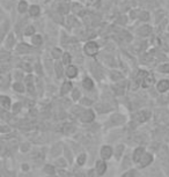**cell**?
<instances>
[{
    "label": "cell",
    "instance_id": "cell-1",
    "mask_svg": "<svg viewBox=\"0 0 169 177\" xmlns=\"http://www.w3.org/2000/svg\"><path fill=\"white\" fill-rule=\"evenodd\" d=\"M85 52L88 56H95L99 52V46L95 42H88L85 45Z\"/></svg>",
    "mask_w": 169,
    "mask_h": 177
},
{
    "label": "cell",
    "instance_id": "cell-2",
    "mask_svg": "<svg viewBox=\"0 0 169 177\" xmlns=\"http://www.w3.org/2000/svg\"><path fill=\"white\" fill-rule=\"evenodd\" d=\"M152 162H153V156H152V154L145 153L144 156L141 158V160L138 162V166H139V168H146V167L150 166Z\"/></svg>",
    "mask_w": 169,
    "mask_h": 177
},
{
    "label": "cell",
    "instance_id": "cell-3",
    "mask_svg": "<svg viewBox=\"0 0 169 177\" xmlns=\"http://www.w3.org/2000/svg\"><path fill=\"white\" fill-rule=\"evenodd\" d=\"M100 154H101V158L103 160H109L111 156H112V154H114V149L111 148L110 146H103L101 148Z\"/></svg>",
    "mask_w": 169,
    "mask_h": 177
},
{
    "label": "cell",
    "instance_id": "cell-4",
    "mask_svg": "<svg viewBox=\"0 0 169 177\" xmlns=\"http://www.w3.org/2000/svg\"><path fill=\"white\" fill-rule=\"evenodd\" d=\"M95 118V114L93 112V110H86L81 114V122L82 123H90L93 122Z\"/></svg>",
    "mask_w": 169,
    "mask_h": 177
},
{
    "label": "cell",
    "instance_id": "cell-5",
    "mask_svg": "<svg viewBox=\"0 0 169 177\" xmlns=\"http://www.w3.org/2000/svg\"><path fill=\"white\" fill-rule=\"evenodd\" d=\"M95 172L99 176H102L104 175L105 172H107V165H105L104 161H97L96 162V167H95Z\"/></svg>",
    "mask_w": 169,
    "mask_h": 177
},
{
    "label": "cell",
    "instance_id": "cell-6",
    "mask_svg": "<svg viewBox=\"0 0 169 177\" xmlns=\"http://www.w3.org/2000/svg\"><path fill=\"white\" fill-rule=\"evenodd\" d=\"M145 154V148L144 147H138V148H136V150L133 152V156H132V159H133L134 162H139L141 160V158L144 156Z\"/></svg>",
    "mask_w": 169,
    "mask_h": 177
},
{
    "label": "cell",
    "instance_id": "cell-7",
    "mask_svg": "<svg viewBox=\"0 0 169 177\" xmlns=\"http://www.w3.org/2000/svg\"><path fill=\"white\" fill-rule=\"evenodd\" d=\"M150 118V112L148 111H139L138 114L136 115V120L138 123H145L146 120Z\"/></svg>",
    "mask_w": 169,
    "mask_h": 177
},
{
    "label": "cell",
    "instance_id": "cell-8",
    "mask_svg": "<svg viewBox=\"0 0 169 177\" xmlns=\"http://www.w3.org/2000/svg\"><path fill=\"white\" fill-rule=\"evenodd\" d=\"M157 91L160 93H166L169 89V81L168 80H161L157 83Z\"/></svg>",
    "mask_w": 169,
    "mask_h": 177
},
{
    "label": "cell",
    "instance_id": "cell-9",
    "mask_svg": "<svg viewBox=\"0 0 169 177\" xmlns=\"http://www.w3.org/2000/svg\"><path fill=\"white\" fill-rule=\"evenodd\" d=\"M0 102H1V107H2V109H6V110H8V109L11 108V100H9V97L7 96H1V98H0Z\"/></svg>",
    "mask_w": 169,
    "mask_h": 177
},
{
    "label": "cell",
    "instance_id": "cell-10",
    "mask_svg": "<svg viewBox=\"0 0 169 177\" xmlns=\"http://www.w3.org/2000/svg\"><path fill=\"white\" fill-rule=\"evenodd\" d=\"M76 74H78V69H76V66H69L67 69H66V75L69 76V78H76Z\"/></svg>",
    "mask_w": 169,
    "mask_h": 177
},
{
    "label": "cell",
    "instance_id": "cell-11",
    "mask_svg": "<svg viewBox=\"0 0 169 177\" xmlns=\"http://www.w3.org/2000/svg\"><path fill=\"white\" fill-rule=\"evenodd\" d=\"M82 86L85 89H87V90H90V89H93L94 87V82L93 80L90 79V78H85L83 81H82Z\"/></svg>",
    "mask_w": 169,
    "mask_h": 177
},
{
    "label": "cell",
    "instance_id": "cell-12",
    "mask_svg": "<svg viewBox=\"0 0 169 177\" xmlns=\"http://www.w3.org/2000/svg\"><path fill=\"white\" fill-rule=\"evenodd\" d=\"M151 27L150 26H143V27H140L138 29V34L140 36H148V35L151 34Z\"/></svg>",
    "mask_w": 169,
    "mask_h": 177
},
{
    "label": "cell",
    "instance_id": "cell-13",
    "mask_svg": "<svg viewBox=\"0 0 169 177\" xmlns=\"http://www.w3.org/2000/svg\"><path fill=\"white\" fill-rule=\"evenodd\" d=\"M154 83V78L152 76V75L147 74L144 81H143V87H145V88H148V87H151L152 85Z\"/></svg>",
    "mask_w": 169,
    "mask_h": 177
},
{
    "label": "cell",
    "instance_id": "cell-14",
    "mask_svg": "<svg viewBox=\"0 0 169 177\" xmlns=\"http://www.w3.org/2000/svg\"><path fill=\"white\" fill-rule=\"evenodd\" d=\"M71 89H72V83H71V82H64L63 86H62V89H60V93H62V95H65V94H67Z\"/></svg>",
    "mask_w": 169,
    "mask_h": 177
},
{
    "label": "cell",
    "instance_id": "cell-15",
    "mask_svg": "<svg viewBox=\"0 0 169 177\" xmlns=\"http://www.w3.org/2000/svg\"><path fill=\"white\" fill-rule=\"evenodd\" d=\"M147 74L148 73H146L145 71H139V73L137 74V83L138 85H143V81H144V79H145L146 76H147Z\"/></svg>",
    "mask_w": 169,
    "mask_h": 177
},
{
    "label": "cell",
    "instance_id": "cell-16",
    "mask_svg": "<svg viewBox=\"0 0 169 177\" xmlns=\"http://www.w3.org/2000/svg\"><path fill=\"white\" fill-rule=\"evenodd\" d=\"M40 12H41V9H40V7L37 5H33L29 8V14L31 16H38L40 15Z\"/></svg>",
    "mask_w": 169,
    "mask_h": 177
},
{
    "label": "cell",
    "instance_id": "cell-17",
    "mask_svg": "<svg viewBox=\"0 0 169 177\" xmlns=\"http://www.w3.org/2000/svg\"><path fill=\"white\" fill-rule=\"evenodd\" d=\"M44 172H47L48 175H55L56 174V168L51 165H47L44 167Z\"/></svg>",
    "mask_w": 169,
    "mask_h": 177
},
{
    "label": "cell",
    "instance_id": "cell-18",
    "mask_svg": "<svg viewBox=\"0 0 169 177\" xmlns=\"http://www.w3.org/2000/svg\"><path fill=\"white\" fill-rule=\"evenodd\" d=\"M86 159H87L86 154L82 153V154H80L79 156H78V159H76V163H78L79 166H83V165L86 163Z\"/></svg>",
    "mask_w": 169,
    "mask_h": 177
},
{
    "label": "cell",
    "instance_id": "cell-19",
    "mask_svg": "<svg viewBox=\"0 0 169 177\" xmlns=\"http://www.w3.org/2000/svg\"><path fill=\"white\" fill-rule=\"evenodd\" d=\"M27 8H28V4H27L26 1H20V2H19L18 9L20 13H24V12L27 11Z\"/></svg>",
    "mask_w": 169,
    "mask_h": 177
},
{
    "label": "cell",
    "instance_id": "cell-20",
    "mask_svg": "<svg viewBox=\"0 0 169 177\" xmlns=\"http://www.w3.org/2000/svg\"><path fill=\"white\" fill-rule=\"evenodd\" d=\"M13 89H14L15 91H19V93H23L24 87L22 83H20V82H15V83L13 85Z\"/></svg>",
    "mask_w": 169,
    "mask_h": 177
},
{
    "label": "cell",
    "instance_id": "cell-21",
    "mask_svg": "<svg viewBox=\"0 0 169 177\" xmlns=\"http://www.w3.org/2000/svg\"><path fill=\"white\" fill-rule=\"evenodd\" d=\"M30 51V48L28 45H26V44H20L18 46V52L20 53H23V52H29Z\"/></svg>",
    "mask_w": 169,
    "mask_h": 177
},
{
    "label": "cell",
    "instance_id": "cell-22",
    "mask_svg": "<svg viewBox=\"0 0 169 177\" xmlns=\"http://www.w3.org/2000/svg\"><path fill=\"white\" fill-rule=\"evenodd\" d=\"M33 44H34V45H41L42 44V37L40 35L33 37Z\"/></svg>",
    "mask_w": 169,
    "mask_h": 177
},
{
    "label": "cell",
    "instance_id": "cell-23",
    "mask_svg": "<svg viewBox=\"0 0 169 177\" xmlns=\"http://www.w3.org/2000/svg\"><path fill=\"white\" fill-rule=\"evenodd\" d=\"M123 75L121 74V73H118V72H111V79L112 80H119V79H122Z\"/></svg>",
    "mask_w": 169,
    "mask_h": 177
},
{
    "label": "cell",
    "instance_id": "cell-24",
    "mask_svg": "<svg viewBox=\"0 0 169 177\" xmlns=\"http://www.w3.org/2000/svg\"><path fill=\"white\" fill-rule=\"evenodd\" d=\"M63 63L65 64V65H67V64H70L71 63V56H70V53H64L63 55Z\"/></svg>",
    "mask_w": 169,
    "mask_h": 177
},
{
    "label": "cell",
    "instance_id": "cell-25",
    "mask_svg": "<svg viewBox=\"0 0 169 177\" xmlns=\"http://www.w3.org/2000/svg\"><path fill=\"white\" fill-rule=\"evenodd\" d=\"M123 150H124V146H123V145L117 146V149H116V158H117V159H119V156L122 155Z\"/></svg>",
    "mask_w": 169,
    "mask_h": 177
},
{
    "label": "cell",
    "instance_id": "cell-26",
    "mask_svg": "<svg viewBox=\"0 0 169 177\" xmlns=\"http://www.w3.org/2000/svg\"><path fill=\"white\" fill-rule=\"evenodd\" d=\"M136 176V170H133V169H131V170H129V172H126L124 175H122L121 177H134Z\"/></svg>",
    "mask_w": 169,
    "mask_h": 177
},
{
    "label": "cell",
    "instance_id": "cell-27",
    "mask_svg": "<svg viewBox=\"0 0 169 177\" xmlns=\"http://www.w3.org/2000/svg\"><path fill=\"white\" fill-rule=\"evenodd\" d=\"M148 17H150V14H148L147 12H141V13L139 14L140 20H144V21H146V20H148Z\"/></svg>",
    "mask_w": 169,
    "mask_h": 177
},
{
    "label": "cell",
    "instance_id": "cell-28",
    "mask_svg": "<svg viewBox=\"0 0 169 177\" xmlns=\"http://www.w3.org/2000/svg\"><path fill=\"white\" fill-rule=\"evenodd\" d=\"M119 86H114V90H115V93H116L117 95H123L124 94V88L123 87H121V88H118Z\"/></svg>",
    "mask_w": 169,
    "mask_h": 177
},
{
    "label": "cell",
    "instance_id": "cell-29",
    "mask_svg": "<svg viewBox=\"0 0 169 177\" xmlns=\"http://www.w3.org/2000/svg\"><path fill=\"white\" fill-rule=\"evenodd\" d=\"M34 31H35V29H34V27H28V28H26L24 35H26V36H30V35L34 34Z\"/></svg>",
    "mask_w": 169,
    "mask_h": 177
},
{
    "label": "cell",
    "instance_id": "cell-30",
    "mask_svg": "<svg viewBox=\"0 0 169 177\" xmlns=\"http://www.w3.org/2000/svg\"><path fill=\"white\" fill-rule=\"evenodd\" d=\"M160 71L163 72V73H169V64H164L162 66H160Z\"/></svg>",
    "mask_w": 169,
    "mask_h": 177
},
{
    "label": "cell",
    "instance_id": "cell-31",
    "mask_svg": "<svg viewBox=\"0 0 169 177\" xmlns=\"http://www.w3.org/2000/svg\"><path fill=\"white\" fill-rule=\"evenodd\" d=\"M79 96H80V93H79V90H78V89H74V91H73V100L76 101V100L79 98Z\"/></svg>",
    "mask_w": 169,
    "mask_h": 177
},
{
    "label": "cell",
    "instance_id": "cell-32",
    "mask_svg": "<svg viewBox=\"0 0 169 177\" xmlns=\"http://www.w3.org/2000/svg\"><path fill=\"white\" fill-rule=\"evenodd\" d=\"M20 109H21V104H20V103H15V104H14V107H13L14 112H18V111H20Z\"/></svg>",
    "mask_w": 169,
    "mask_h": 177
},
{
    "label": "cell",
    "instance_id": "cell-33",
    "mask_svg": "<svg viewBox=\"0 0 169 177\" xmlns=\"http://www.w3.org/2000/svg\"><path fill=\"white\" fill-rule=\"evenodd\" d=\"M56 163H57V166H60V167H65V166H66V162H65V160H63V159H59V160L57 161Z\"/></svg>",
    "mask_w": 169,
    "mask_h": 177
},
{
    "label": "cell",
    "instance_id": "cell-34",
    "mask_svg": "<svg viewBox=\"0 0 169 177\" xmlns=\"http://www.w3.org/2000/svg\"><path fill=\"white\" fill-rule=\"evenodd\" d=\"M56 67H57V74L58 76L62 75V65L60 64H56Z\"/></svg>",
    "mask_w": 169,
    "mask_h": 177
},
{
    "label": "cell",
    "instance_id": "cell-35",
    "mask_svg": "<svg viewBox=\"0 0 169 177\" xmlns=\"http://www.w3.org/2000/svg\"><path fill=\"white\" fill-rule=\"evenodd\" d=\"M22 169H23L24 172H28V170H29V166H27V165H23V166H22Z\"/></svg>",
    "mask_w": 169,
    "mask_h": 177
},
{
    "label": "cell",
    "instance_id": "cell-36",
    "mask_svg": "<svg viewBox=\"0 0 169 177\" xmlns=\"http://www.w3.org/2000/svg\"><path fill=\"white\" fill-rule=\"evenodd\" d=\"M88 177H94V170H89L88 172Z\"/></svg>",
    "mask_w": 169,
    "mask_h": 177
},
{
    "label": "cell",
    "instance_id": "cell-37",
    "mask_svg": "<svg viewBox=\"0 0 169 177\" xmlns=\"http://www.w3.org/2000/svg\"><path fill=\"white\" fill-rule=\"evenodd\" d=\"M53 56H55V57L57 58L59 56V51H58V49H57V51H53Z\"/></svg>",
    "mask_w": 169,
    "mask_h": 177
},
{
    "label": "cell",
    "instance_id": "cell-38",
    "mask_svg": "<svg viewBox=\"0 0 169 177\" xmlns=\"http://www.w3.org/2000/svg\"><path fill=\"white\" fill-rule=\"evenodd\" d=\"M27 148H29V145H24V146H22V152H24V150H26V149Z\"/></svg>",
    "mask_w": 169,
    "mask_h": 177
},
{
    "label": "cell",
    "instance_id": "cell-39",
    "mask_svg": "<svg viewBox=\"0 0 169 177\" xmlns=\"http://www.w3.org/2000/svg\"><path fill=\"white\" fill-rule=\"evenodd\" d=\"M92 2H93V4H99L100 0H92Z\"/></svg>",
    "mask_w": 169,
    "mask_h": 177
}]
</instances>
